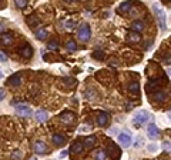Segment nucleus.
<instances>
[{"instance_id":"37","label":"nucleus","mask_w":171,"mask_h":160,"mask_svg":"<svg viewBox=\"0 0 171 160\" xmlns=\"http://www.w3.org/2000/svg\"><path fill=\"white\" fill-rule=\"evenodd\" d=\"M67 156V152H61L60 153V157H66Z\"/></svg>"},{"instance_id":"30","label":"nucleus","mask_w":171,"mask_h":160,"mask_svg":"<svg viewBox=\"0 0 171 160\" xmlns=\"http://www.w3.org/2000/svg\"><path fill=\"white\" fill-rule=\"evenodd\" d=\"M16 6L19 9H23V7H26L27 6V2L26 0H16Z\"/></svg>"},{"instance_id":"39","label":"nucleus","mask_w":171,"mask_h":160,"mask_svg":"<svg viewBox=\"0 0 171 160\" xmlns=\"http://www.w3.org/2000/svg\"><path fill=\"white\" fill-rule=\"evenodd\" d=\"M2 29H3V24H2V23H0V30H2Z\"/></svg>"},{"instance_id":"1","label":"nucleus","mask_w":171,"mask_h":160,"mask_svg":"<svg viewBox=\"0 0 171 160\" xmlns=\"http://www.w3.org/2000/svg\"><path fill=\"white\" fill-rule=\"evenodd\" d=\"M152 9H154V11H156V16H157V19H158V23H160V29L165 30V27H167V17H165V11H164L158 4H154Z\"/></svg>"},{"instance_id":"21","label":"nucleus","mask_w":171,"mask_h":160,"mask_svg":"<svg viewBox=\"0 0 171 160\" xmlns=\"http://www.w3.org/2000/svg\"><path fill=\"white\" fill-rule=\"evenodd\" d=\"M47 36H48V32L46 29H40V30L36 32V37H37L39 40H46Z\"/></svg>"},{"instance_id":"16","label":"nucleus","mask_w":171,"mask_h":160,"mask_svg":"<svg viewBox=\"0 0 171 160\" xmlns=\"http://www.w3.org/2000/svg\"><path fill=\"white\" fill-rule=\"evenodd\" d=\"M167 92H164V90H156L154 92V100L156 102H164L167 99Z\"/></svg>"},{"instance_id":"31","label":"nucleus","mask_w":171,"mask_h":160,"mask_svg":"<svg viewBox=\"0 0 171 160\" xmlns=\"http://www.w3.org/2000/svg\"><path fill=\"white\" fill-rule=\"evenodd\" d=\"M11 159L13 160H22V152H15L11 154Z\"/></svg>"},{"instance_id":"5","label":"nucleus","mask_w":171,"mask_h":160,"mask_svg":"<svg viewBox=\"0 0 171 160\" xmlns=\"http://www.w3.org/2000/svg\"><path fill=\"white\" fill-rule=\"evenodd\" d=\"M60 120H61L64 124H67V126H71V124L76 122V115L69 112V110H66V112H63L60 115Z\"/></svg>"},{"instance_id":"18","label":"nucleus","mask_w":171,"mask_h":160,"mask_svg":"<svg viewBox=\"0 0 171 160\" xmlns=\"http://www.w3.org/2000/svg\"><path fill=\"white\" fill-rule=\"evenodd\" d=\"M47 119H48V113L46 112V110H39V112H36V120H37L39 123H44Z\"/></svg>"},{"instance_id":"22","label":"nucleus","mask_w":171,"mask_h":160,"mask_svg":"<svg viewBox=\"0 0 171 160\" xmlns=\"http://www.w3.org/2000/svg\"><path fill=\"white\" fill-rule=\"evenodd\" d=\"M27 23L30 24V27H34L40 23V20H39V17L36 15H33V16H30V17H27Z\"/></svg>"},{"instance_id":"32","label":"nucleus","mask_w":171,"mask_h":160,"mask_svg":"<svg viewBox=\"0 0 171 160\" xmlns=\"http://www.w3.org/2000/svg\"><path fill=\"white\" fill-rule=\"evenodd\" d=\"M163 149L168 150V152H171V143H168V141H164L163 143Z\"/></svg>"},{"instance_id":"27","label":"nucleus","mask_w":171,"mask_h":160,"mask_svg":"<svg viewBox=\"0 0 171 160\" xmlns=\"http://www.w3.org/2000/svg\"><path fill=\"white\" fill-rule=\"evenodd\" d=\"M59 46H60V43H59V40H56V39L48 43V49H50V50H57V49H59Z\"/></svg>"},{"instance_id":"15","label":"nucleus","mask_w":171,"mask_h":160,"mask_svg":"<svg viewBox=\"0 0 171 160\" xmlns=\"http://www.w3.org/2000/svg\"><path fill=\"white\" fill-rule=\"evenodd\" d=\"M108 147H110V156H111L113 159L115 160V159H117V157L120 156V150L117 149V146H115V145H114V143H113L111 140L108 141Z\"/></svg>"},{"instance_id":"7","label":"nucleus","mask_w":171,"mask_h":160,"mask_svg":"<svg viewBox=\"0 0 171 160\" xmlns=\"http://www.w3.org/2000/svg\"><path fill=\"white\" fill-rule=\"evenodd\" d=\"M119 139H120V143H121L123 147H130L131 143H133V139H131V136L127 133V132H121V133L119 134Z\"/></svg>"},{"instance_id":"2","label":"nucleus","mask_w":171,"mask_h":160,"mask_svg":"<svg viewBox=\"0 0 171 160\" xmlns=\"http://www.w3.org/2000/svg\"><path fill=\"white\" fill-rule=\"evenodd\" d=\"M150 119V113L147 110H138L136 115H134L133 122L136 123V126H141L144 123H147Z\"/></svg>"},{"instance_id":"40","label":"nucleus","mask_w":171,"mask_h":160,"mask_svg":"<svg viewBox=\"0 0 171 160\" xmlns=\"http://www.w3.org/2000/svg\"><path fill=\"white\" fill-rule=\"evenodd\" d=\"M30 160H37V159H36V157H31V159H30Z\"/></svg>"},{"instance_id":"35","label":"nucleus","mask_w":171,"mask_h":160,"mask_svg":"<svg viewBox=\"0 0 171 160\" xmlns=\"http://www.w3.org/2000/svg\"><path fill=\"white\" fill-rule=\"evenodd\" d=\"M4 96H6V92H4L3 89H0V100H3Z\"/></svg>"},{"instance_id":"8","label":"nucleus","mask_w":171,"mask_h":160,"mask_svg":"<svg viewBox=\"0 0 171 160\" xmlns=\"http://www.w3.org/2000/svg\"><path fill=\"white\" fill-rule=\"evenodd\" d=\"M147 134H148V137L150 139H157V137H160V129L154 124V123H151L148 127H147Z\"/></svg>"},{"instance_id":"10","label":"nucleus","mask_w":171,"mask_h":160,"mask_svg":"<svg viewBox=\"0 0 171 160\" xmlns=\"http://www.w3.org/2000/svg\"><path fill=\"white\" fill-rule=\"evenodd\" d=\"M7 83H9V86H11V87L20 86V83H22V73H16V75H13L11 77H9Z\"/></svg>"},{"instance_id":"38","label":"nucleus","mask_w":171,"mask_h":160,"mask_svg":"<svg viewBox=\"0 0 171 160\" xmlns=\"http://www.w3.org/2000/svg\"><path fill=\"white\" fill-rule=\"evenodd\" d=\"M167 73L170 75V77H171V69H168V70H167Z\"/></svg>"},{"instance_id":"9","label":"nucleus","mask_w":171,"mask_h":160,"mask_svg":"<svg viewBox=\"0 0 171 160\" xmlns=\"http://www.w3.org/2000/svg\"><path fill=\"white\" fill-rule=\"evenodd\" d=\"M11 45H13L11 33H3L0 36V46H11Z\"/></svg>"},{"instance_id":"25","label":"nucleus","mask_w":171,"mask_h":160,"mask_svg":"<svg viewBox=\"0 0 171 160\" xmlns=\"http://www.w3.org/2000/svg\"><path fill=\"white\" fill-rule=\"evenodd\" d=\"M130 92L134 94H138V92H140V84H138V82H133L130 84Z\"/></svg>"},{"instance_id":"24","label":"nucleus","mask_w":171,"mask_h":160,"mask_svg":"<svg viewBox=\"0 0 171 160\" xmlns=\"http://www.w3.org/2000/svg\"><path fill=\"white\" fill-rule=\"evenodd\" d=\"M128 40H130L131 43H138V41L141 40V37H140V34H138V33H134V32H131V33L128 34Z\"/></svg>"},{"instance_id":"41","label":"nucleus","mask_w":171,"mask_h":160,"mask_svg":"<svg viewBox=\"0 0 171 160\" xmlns=\"http://www.w3.org/2000/svg\"><path fill=\"white\" fill-rule=\"evenodd\" d=\"M0 79H2V73H0Z\"/></svg>"},{"instance_id":"12","label":"nucleus","mask_w":171,"mask_h":160,"mask_svg":"<svg viewBox=\"0 0 171 160\" xmlns=\"http://www.w3.org/2000/svg\"><path fill=\"white\" fill-rule=\"evenodd\" d=\"M53 143L56 146H63L64 143H66V137H64L63 134H60V133H54L53 134V137H52Z\"/></svg>"},{"instance_id":"19","label":"nucleus","mask_w":171,"mask_h":160,"mask_svg":"<svg viewBox=\"0 0 171 160\" xmlns=\"http://www.w3.org/2000/svg\"><path fill=\"white\" fill-rule=\"evenodd\" d=\"M96 140H97L96 136H89V137H86V141L83 143V145H84L86 149H91V147L94 146V143H96Z\"/></svg>"},{"instance_id":"4","label":"nucleus","mask_w":171,"mask_h":160,"mask_svg":"<svg viewBox=\"0 0 171 160\" xmlns=\"http://www.w3.org/2000/svg\"><path fill=\"white\" fill-rule=\"evenodd\" d=\"M78 39L81 41H87L91 36V30H90V26L89 24H81V26L78 27Z\"/></svg>"},{"instance_id":"36","label":"nucleus","mask_w":171,"mask_h":160,"mask_svg":"<svg viewBox=\"0 0 171 160\" xmlns=\"http://www.w3.org/2000/svg\"><path fill=\"white\" fill-rule=\"evenodd\" d=\"M93 92H94L93 89H89V93H87V97H89V99H91V97H93Z\"/></svg>"},{"instance_id":"11","label":"nucleus","mask_w":171,"mask_h":160,"mask_svg":"<svg viewBox=\"0 0 171 160\" xmlns=\"http://www.w3.org/2000/svg\"><path fill=\"white\" fill-rule=\"evenodd\" d=\"M19 53H20V56H22V57L29 59V57H31V54H33V49H31V46H30V45H24L19 50Z\"/></svg>"},{"instance_id":"13","label":"nucleus","mask_w":171,"mask_h":160,"mask_svg":"<svg viewBox=\"0 0 171 160\" xmlns=\"http://www.w3.org/2000/svg\"><path fill=\"white\" fill-rule=\"evenodd\" d=\"M108 123V115L104 112L98 113V116H97V124L98 126H107Z\"/></svg>"},{"instance_id":"20","label":"nucleus","mask_w":171,"mask_h":160,"mask_svg":"<svg viewBox=\"0 0 171 160\" xmlns=\"http://www.w3.org/2000/svg\"><path fill=\"white\" fill-rule=\"evenodd\" d=\"M131 7H133V3H131V2H124V3H121L119 6V11L120 13H126V11L131 10Z\"/></svg>"},{"instance_id":"29","label":"nucleus","mask_w":171,"mask_h":160,"mask_svg":"<svg viewBox=\"0 0 171 160\" xmlns=\"http://www.w3.org/2000/svg\"><path fill=\"white\" fill-rule=\"evenodd\" d=\"M93 56L97 57L98 60H103L104 59V53H103V50H96V52L93 53Z\"/></svg>"},{"instance_id":"33","label":"nucleus","mask_w":171,"mask_h":160,"mask_svg":"<svg viewBox=\"0 0 171 160\" xmlns=\"http://www.w3.org/2000/svg\"><path fill=\"white\" fill-rule=\"evenodd\" d=\"M0 62H7V56L3 52H0Z\"/></svg>"},{"instance_id":"26","label":"nucleus","mask_w":171,"mask_h":160,"mask_svg":"<svg viewBox=\"0 0 171 160\" xmlns=\"http://www.w3.org/2000/svg\"><path fill=\"white\" fill-rule=\"evenodd\" d=\"M66 47H67V50H69V52H74L76 49H77V45H76L74 40H69L66 43Z\"/></svg>"},{"instance_id":"23","label":"nucleus","mask_w":171,"mask_h":160,"mask_svg":"<svg viewBox=\"0 0 171 160\" xmlns=\"http://www.w3.org/2000/svg\"><path fill=\"white\" fill-rule=\"evenodd\" d=\"M106 157H107V154H106V152L103 149L96 150V154H94V159L96 160H106Z\"/></svg>"},{"instance_id":"34","label":"nucleus","mask_w":171,"mask_h":160,"mask_svg":"<svg viewBox=\"0 0 171 160\" xmlns=\"http://www.w3.org/2000/svg\"><path fill=\"white\" fill-rule=\"evenodd\" d=\"M147 149H148L150 152H156V150H157V146H156V145H150Z\"/></svg>"},{"instance_id":"14","label":"nucleus","mask_w":171,"mask_h":160,"mask_svg":"<svg viewBox=\"0 0 171 160\" xmlns=\"http://www.w3.org/2000/svg\"><path fill=\"white\" fill-rule=\"evenodd\" d=\"M131 29H133L134 33H141L143 30H144V23H143V20H136V22L131 24Z\"/></svg>"},{"instance_id":"17","label":"nucleus","mask_w":171,"mask_h":160,"mask_svg":"<svg viewBox=\"0 0 171 160\" xmlns=\"http://www.w3.org/2000/svg\"><path fill=\"white\" fill-rule=\"evenodd\" d=\"M70 150L73 153H76V154H78V153H81L83 150H84V145H83L81 141H74V143L71 145Z\"/></svg>"},{"instance_id":"6","label":"nucleus","mask_w":171,"mask_h":160,"mask_svg":"<svg viewBox=\"0 0 171 160\" xmlns=\"http://www.w3.org/2000/svg\"><path fill=\"white\" fill-rule=\"evenodd\" d=\"M33 150L36 153H39V154H46V153L48 152V147H47V145H46L44 141L37 140V141H34L33 143Z\"/></svg>"},{"instance_id":"28","label":"nucleus","mask_w":171,"mask_h":160,"mask_svg":"<svg viewBox=\"0 0 171 160\" xmlns=\"http://www.w3.org/2000/svg\"><path fill=\"white\" fill-rule=\"evenodd\" d=\"M74 26H76V23H74V20H73V19H69V20H66V24H64V27H66L67 30H71V29H74Z\"/></svg>"},{"instance_id":"3","label":"nucleus","mask_w":171,"mask_h":160,"mask_svg":"<svg viewBox=\"0 0 171 160\" xmlns=\"http://www.w3.org/2000/svg\"><path fill=\"white\" fill-rule=\"evenodd\" d=\"M16 107V112H17V115L22 116V117H30V116H33V110L27 106V104L24 103H19L15 106Z\"/></svg>"}]
</instances>
